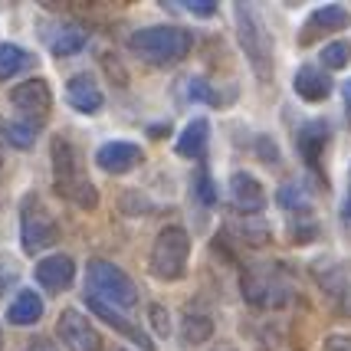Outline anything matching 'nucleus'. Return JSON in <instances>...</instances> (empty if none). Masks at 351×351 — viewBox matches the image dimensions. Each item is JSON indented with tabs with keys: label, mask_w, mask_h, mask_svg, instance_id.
<instances>
[{
	"label": "nucleus",
	"mask_w": 351,
	"mask_h": 351,
	"mask_svg": "<svg viewBox=\"0 0 351 351\" xmlns=\"http://www.w3.org/2000/svg\"><path fill=\"white\" fill-rule=\"evenodd\" d=\"M86 282H89L92 295H99L102 302L115 308H135L138 306V286L132 282V276L119 269L108 260H89L86 266Z\"/></svg>",
	"instance_id": "39448f33"
},
{
	"label": "nucleus",
	"mask_w": 351,
	"mask_h": 351,
	"mask_svg": "<svg viewBox=\"0 0 351 351\" xmlns=\"http://www.w3.org/2000/svg\"><path fill=\"white\" fill-rule=\"evenodd\" d=\"M312 276L319 282V289L325 292V299L332 302L338 315L351 319V266L338 260H319L312 263Z\"/></svg>",
	"instance_id": "6e6552de"
},
{
	"label": "nucleus",
	"mask_w": 351,
	"mask_h": 351,
	"mask_svg": "<svg viewBox=\"0 0 351 351\" xmlns=\"http://www.w3.org/2000/svg\"><path fill=\"white\" fill-rule=\"evenodd\" d=\"M128 49L141 62L168 69V66H178L181 60H187V53L194 49V33L184 30V27H174V23L145 27V30H135L128 36Z\"/></svg>",
	"instance_id": "f257e3e1"
},
{
	"label": "nucleus",
	"mask_w": 351,
	"mask_h": 351,
	"mask_svg": "<svg viewBox=\"0 0 351 351\" xmlns=\"http://www.w3.org/2000/svg\"><path fill=\"white\" fill-rule=\"evenodd\" d=\"M243 243H250V246H263V243H269V227L263 223L260 217H233L227 223Z\"/></svg>",
	"instance_id": "5701e85b"
},
{
	"label": "nucleus",
	"mask_w": 351,
	"mask_h": 351,
	"mask_svg": "<svg viewBox=\"0 0 351 351\" xmlns=\"http://www.w3.org/2000/svg\"><path fill=\"white\" fill-rule=\"evenodd\" d=\"M341 95H345V115H348V125H351V79L341 86Z\"/></svg>",
	"instance_id": "f704fd0d"
},
{
	"label": "nucleus",
	"mask_w": 351,
	"mask_h": 351,
	"mask_svg": "<svg viewBox=\"0 0 351 351\" xmlns=\"http://www.w3.org/2000/svg\"><path fill=\"white\" fill-rule=\"evenodd\" d=\"M233 14H237V36H240V46H243L246 60L253 62V69L266 79L273 73V36L266 30L263 16L256 14V7L237 3Z\"/></svg>",
	"instance_id": "423d86ee"
},
{
	"label": "nucleus",
	"mask_w": 351,
	"mask_h": 351,
	"mask_svg": "<svg viewBox=\"0 0 351 351\" xmlns=\"http://www.w3.org/2000/svg\"><path fill=\"white\" fill-rule=\"evenodd\" d=\"M60 240V223H56V217L46 210V204L36 194H27L23 204H20V243L23 250L36 256V253H43L46 246H53Z\"/></svg>",
	"instance_id": "0eeeda50"
},
{
	"label": "nucleus",
	"mask_w": 351,
	"mask_h": 351,
	"mask_svg": "<svg viewBox=\"0 0 351 351\" xmlns=\"http://www.w3.org/2000/svg\"><path fill=\"white\" fill-rule=\"evenodd\" d=\"M187 256H191V233L181 227V223H171L165 227L152 243V256H148V269L152 276L165 279V282H174L181 279L184 269H187Z\"/></svg>",
	"instance_id": "20e7f679"
},
{
	"label": "nucleus",
	"mask_w": 351,
	"mask_h": 351,
	"mask_svg": "<svg viewBox=\"0 0 351 351\" xmlns=\"http://www.w3.org/2000/svg\"><path fill=\"white\" fill-rule=\"evenodd\" d=\"M138 161H141V148L135 141H106L95 152V165L106 174H125V171L138 168Z\"/></svg>",
	"instance_id": "4468645a"
},
{
	"label": "nucleus",
	"mask_w": 351,
	"mask_h": 351,
	"mask_svg": "<svg viewBox=\"0 0 351 351\" xmlns=\"http://www.w3.org/2000/svg\"><path fill=\"white\" fill-rule=\"evenodd\" d=\"M36 282L43 286L46 292H66L76 279V263L66 253H56V256H46V260L36 263Z\"/></svg>",
	"instance_id": "ddd939ff"
},
{
	"label": "nucleus",
	"mask_w": 351,
	"mask_h": 351,
	"mask_svg": "<svg viewBox=\"0 0 351 351\" xmlns=\"http://www.w3.org/2000/svg\"><path fill=\"white\" fill-rule=\"evenodd\" d=\"M148 319H152L154 332H158L161 338H168V335H171V315H168V308H165V306L152 302V306H148Z\"/></svg>",
	"instance_id": "c85d7f7f"
},
{
	"label": "nucleus",
	"mask_w": 351,
	"mask_h": 351,
	"mask_svg": "<svg viewBox=\"0 0 351 351\" xmlns=\"http://www.w3.org/2000/svg\"><path fill=\"white\" fill-rule=\"evenodd\" d=\"M187 89H191V99H194V102H210V106H220L217 92L210 89V82H207L204 76L191 79V82H187Z\"/></svg>",
	"instance_id": "cd10ccee"
},
{
	"label": "nucleus",
	"mask_w": 351,
	"mask_h": 351,
	"mask_svg": "<svg viewBox=\"0 0 351 351\" xmlns=\"http://www.w3.org/2000/svg\"><path fill=\"white\" fill-rule=\"evenodd\" d=\"M119 351H125V348H119Z\"/></svg>",
	"instance_id": "58836bf2"
},
{
	"label": "nucleus",
	"mask_w": 351,
	"mask_h": 351,
	"mask_svg": "<svg viewBox=\"0 0 351 351\" xmlns=\"http://www.w3.org/2000/svg\"><path fill=\"white\" fill-rule=\"evenodd\" d=\"M230 200H233V207L246 217H256L266 207V191H263V184L253 178V174H246V171H237L233 178H230Z\"/></svg>",
	"instance_id": "f8f14e48"
},
{
	"label": "nucleus",
	"mask_w": 351,
	"mask_h": 351,
	"mask_svg": "<svg viewBox=\"0 0 351 351\" xmlns=\"http://www.w3.org/2000/svg\"><path fill=\"white\" fill-rule=\"evenodd\" d=\"M194 194H197L207 207H210V204H217L214 184H210V174H207V171H197V174H194Z\"/></svg>",
	"instance_id": "c756f323"
},
{
	"label": "nucleus",
	"mask_w": 351,
	"mask_h": 351,
	"mask_svg": "<svg viewBox=\"0 0 351 351\" xmlns=\"http://www.w3.org/2000/svg\"><path fill=\"white\" fill-rule=\"evenodd\" d=\"M351 62V43L348 40H335V43L322 46V66L325 69H341Z\"/></svg>",
	"instance_id": "bb28decb"
},
{
	"label": "nucleus",
	"mask_w": 351,
	"mask_h": 351,
	"mask_svg": "<svg viewBox=\"0 0 351 351\" xmlns=\"http://www.w3.org/2000/svg\"><path fill=\"white\" fill-rule=\"evenodd\" d=\"M0 351H3V328H0Z\"/></svg>",
	"instance_id": "e433bc0d"
},
{
	"label": "nucleus",
	"mask_w": 351,
	"mask_h": 351,
	"mask_svg": "<svg viewBox=\"0 0 351 351\" xmlns=\"http://www.w3.org/2000/svg\"><path fill=\"white\" fill-rule=\"evenodd\" d=\"M10 106L23 115V122L43 128L46 115H49V108H53V92H49V86H46L43 79H27V82L14 86Z\"/></svg>",
	"instance_id": "9d476101"
},
{
	"label": "nucleus",
	"mask_w": 351,
	"mask_h": 351,
	"mask_svg": "<svg viewBox=\"0 0 351 351\" xmlns=\"http://www.w3.org/2000/svg\"><path fill=\"white\" fill-rule=\"evenodd\" d=\"M279 204L286 207V210H299V214H308V207H312V200H308V191L302 184H286L282 191H279Z\"/></svg>",
	"instance_id": "a878e982"
},
{
	"label": "nucleus",
	"mask_w": 351,
	"mask_h": 351,
	"mask_svg": "<svg viewBox=\"0 0 351 351\" xmlns=\"http://www.w3.org/2000/svg\"><path fill=\"white\" fill-rule=\"evenodd\" d=\"M56 335L69 351H102V335L99 328L86 319V312L76 306L62 308L56 322Z\"/></svg>",
	"instance_id": "1a4fd4ad"
},
{
	"label": "nucleus",
	"mask_w": 351,
	"mask_h": 351,
	"mask_svg": "<svg viewBox=\"0 0 351 351\" xmlns=\"http://www.w3.org/2000/svg\"><path fill=\"white\" fill-rule=\"evenodd\" d=\"M66 102L76 112H82V115H95L102 108V102H106V95H102L99 82L89 73H79V76H73L66 82Z\"/></svg>",
	"instance_id": "dca6fc26"
},
{
	"label": "nucleus",
	"mask_w": 351,
	"mask_h": 351,
	"mask_svg": "<svg viewBox=\"0 0 351 351\" xmlns=\"http://www.w3.org/2000/svg\"><path fill=\"white\" fill-rule=\"evenodd\" d=\"M207 141H210V122H207V119H194V122H187V128L181 132L174 152L181 154V158H204Z\"/></svg>",
	"instance_id": "6ab92c4d"
},
{
	"label": "nucleus",
	"mask_w": 351,
	"mask_h": 351,
	"mask_svg": "<svg viewBox=\"0 0 351 351\" xmlns=\"http://www.w3.org/2000/svg\"><path fill=\"white\" fill-rule=\"evenodd\" d=\"M40 319H43V299L33 289L16 292V299L7 308V322L10 325H33V322H40Z\"/></svg>",
	"instance_id": "aec40b11"
},
{
	"label": "nucleus",
	"mask_w": 351,
	"mask_h": 351,
	"mask_svg": "<svg viewBox=\"0 0 351 351\" xmlns=\"http://www.w3.org/2000/svg\"><path fill=\"white\" fill-rule=\"evenodd\" d=\"M260 148H263V161H266V165H279V148H276V141H269V138H260Z\"/></svg>",
	"instance_id": "473e14b6"
},
{
	"label": "nucleus",
	"mask_w": 351,
	"mask_h": 351,
	"mask_svg": "<svg viewBox=\"0 0 351 351\" xmlns=\"http://www.w3.org/2000/svg\"><path fill=\"white\" fill-rule=\"evenodd\" d=\"M23 351H60V348H56V345H53L49 338H33V341H30V345H27Z\"/></svg>",
	"instance_id": "72a5a7b5"
},
{
	"label": "nucleus",
	"mask_w": 351,
	"mask_h": 351,
	"mask_svg": "<svg viewBox=\"0 0 351 351\" xmlns=\"http://www.w3.org/2000/svg\"><path fill=\"white\" fill-rule=\"evenodd\" d=\"M86 306L92 308V315H99V319L106 322V325H112V328H115L119 335H125L128 341H135L141 351H154V341H152V338L145 335V332L138 328L135 322L125 319V315H122V312H119L115 306L102 302V299H99V295H92V292H86Z\"/></svg>",
	"instance_id": "9b49d317"
},
{
	"label": "nucleus",
	"mask_w": 351,
	"mask_h": 351,
	"mask_svg": "<svg viewBox=\"0 0 351 351\" xmlns=\"http://www.w3.org/2000/svg\"><path fill=\"white\" fill-rule=\"evenodd\" d=\"M49 154H53V178H56V194L73 200L82 210H95L99 207V191L89 184L86 171H82V154L73 141L66 138H53L49 141Z\"/></svg>",
	"instance_id": "f03ea898"
},
{
	"label": "nucleus",
	"mask_w": 351,
	"mask_h": 351,
	"mask_svg": "<svg viewBox=\"0 0 351 351\" xmlns=\"http://www.w3.org/2000/svg\"><path fill=\"white\" fill-rule=\"evenodd\" d=\"M351 23V14L345 7H338V3H328V7H319V10H312L306 20V27H302V43L308 40H319V36H328V33H338L345 30Z\"/></svg>",
	"instance_id": "2eb2a0df"
},
{
	"label": "nucleus",
	"mask_w": 351,
	"mask_h": 351,
	"mask_svg": "<svg viewBox=\"0 0 351 351\" xmlns=\"http://www.w3.org/2000/svg\"><path fill=\"white\" fill-rule=\"evenodd\" d=\"M322 348L325 351H351V335H328Z\"/></svg>",
	"instance_id": "7c9ffc66"
},
{
	"label": "nucleus",
	"mask_w": 351,
	"mask_h": 351,
	"mask_svg": "<svg viewBox=\"0 0 351 351\" xmlns=\"http://www.w3.org/2000/svg\"><path fill=\"white\" fill-rule=\"evenodd\" d=\"M30 66H36V60H33L23 46L0 43V79H10V76H16V73H23V69H30Z\"/></svg>",
	"instance_id": "4be33fe9"
},
{
	"label": "nucleus",
	"mask_w": 351,
	"mask_h": 351,
	"mask_svg": "<svg viewBox=\"0 0 351 351\" xmlns=\"http://www.w3.org/2000/svg\"><path fill=\"white\" fill-rule=\"evenodd\" d=\"M220 351H233V348H220Z\"/></svg>",
	"instance_id": "4c0bfd02"
},
{
	"label": "nucleus",
	"mask_w": 351,
	"mask_h": 351,
	"mask_svg": "<svg viewBox=\"0 0 351 351\" xmlns=\"http://www.w3.org/2000/svg\"><path fill=\"white\" fill-rule=\"evenodd\" d=\"M0 135L7 138V145H14V148H33L40 128L30 122H0Z\"/></svg>",
	"instance_id": "b1692460"
},
{
	"label": "nucleus",
	"mask_w": 351,
	"mask_h": 351,
	"mask_svg": "<svg viewBox=\"0 0 351 351\" xmlns=\"http://www.w3.org/2000/svg\"><path fill=\"white\" fill-rule=\"evenodd\" d=\"M187 10H191V14H197V16H214L217 3H210V0H191V3H187Z\"/></svg>",
	"instance_id": "2f4dec72"
},
{
	"label": "nucleus",
	"mask_w": 351,
	"mask_h": 351,
	"mask_svg": "<svg viewBox=\"0 0 351 351\" xmlns=\"http://www.w3.org/2000/svg\"><path fill=\"white\" fill-rule=\"evenodd\" d=\"M82 46H86V30L76 27V23H62L60 30L49 36V49L56 56H76Z\"/></svg>",
	"instance_id": "412c9836"
},
{
	"label": "nucleus",
	"mask_w": 351,
	"mask_h": 351,
	"mask_svg": "<svg viewBox=\"0 0 351 351\" xmlns=\"http://www.w3.org/2000/svg\"><path fill=\"white\" fill-rule=\"evenodd\" d=\"M345 214L351 217V184H348V204H345Z\"/></svg>",
	"instance_id": "c9c22d12"
},
{
	"label": "nucleus",
	"mask_w": 351,
	"mask_h": 351,
	"mask_svg": "<svg viewBox=\"0 0 351 351\" xmlns=\"http://www.w3.org/2000/svg\"><path fill=\"white\" fill-rule=\"evenodd\" d=\"M292 89L306 102H325L328 92H332V76L322 73L319 66H299L295 76H292Z\"/></svg>",
	"instance_id": "a211bd4d"
},
{
	"label": "nucleus",
	"mask_w": 351,
	"mask_h": 351,
	"mask_svg": "<svg viewBox=\"0 0 351 351\" xmlns=\"http://www.w3.org/2000/svg\"><path fill=\"white\" fill-rule=\"evenodd\" d=\"M240 289L253 308H282L292 295V282L279 263H253L246 266Z\"/></svg>",
	"instance_id": "7ed1b4c3"
},
{
	"label": "nucleus",
	"mask_w": 351,
	"mask_h": 351,
	"mask_svg": "<svg viewBox=\"0 0 351 351\" xmlns=\"http://www.w3.org/2000/svg\"><path fill=\"white\" fill-rule=\"evenodd\" d=\"M181 335H184V345H204L207 338L214 335V322L207 315H187L181 322Z\"/></svg>",
	"instance_id": "393cba45"
},
{
	"label": "nucleus",
	"mask_w": 351,
	"mask_h": 351,
	"mask_svg": "<svg viewBox=\"0 0 351 351\" xmlns=\"http://www.w3.org/2000/svg\"><path fill=\"white\" fill-rule=\"evenodd\" d=\"M328 138H332V128H328V122H322V119L306 122L299 128V135H295V148H299L302 161H306L315 174H319V158H322V152H325V145H328Z\"/></svg>",
	"instance_id": "f3484780"
}]
</instances>
